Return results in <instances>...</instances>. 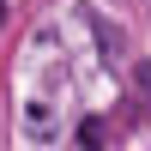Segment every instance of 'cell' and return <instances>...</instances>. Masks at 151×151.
Wrapping results in <instances>:
<instances>
[{
    "label": "cell",
    "instance_id": "1",
    "mask_svg": "<svg viewBox=\"0 0 151 151\" xmlns=\"http://www.w3.org/2000/svg\"><path fill=\"white\" fill-rule=\"evenodd\" d=\"M79 139H85V151H103V127H97V121H91V127H85Z\"/></svg>",
    "mask_w": 151,
    "mask_h": 151
}]
</instances>
